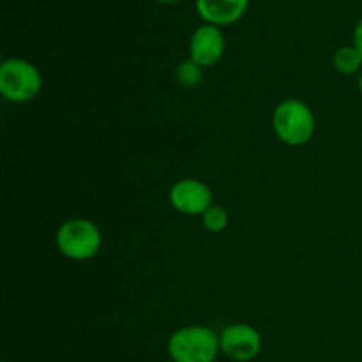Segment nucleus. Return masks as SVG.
I'll return each instance as SVG.
<instances>
[{
    "instance_id": "9",
    "label": "nucleus",
    "mask_w": 362,
    "mask_h": 362,
    "mask_svg": "<svg viewBox=\"0 0 362 362\" xmlns=\"http://www.w3.org/2000/svg\"><path fill=\"white\" fill-rule=\"evenodd\" d=\"M334 69L341 74H356L362 69V55L356 46H343L334 53Z\"/></svg>"
},
{
    "instance_id": "14",
    "label": "nucleus",
    "mask_w": 362,
    "mask_h": 362,
    "mask_svg": "<svg viewBox=\"0 0 362 362\" xmlns=\"http://www.w3.org/2000/svg\"><path fill=\"white\" fill-rule=\"evenodd\" d=\"M158 2H161V4H175V2H179V0H158Z\"/></svg>"
},
{
    "instance_id": "2",
    "label": "nucleus",
    "mask_w": 362,
    "mask_h": 362,
    "mask_svg": "<svg viewBox=\"0 0 362 362\" xmlns=\"http://www.w3.org/2000/svg\"><path fill=\"white\" fill-rule=\"evenodd\" d=\"M272 127L283 144L300 147L313 138L317 120L306 103L299 99H286L276 106L272 113Z\"/></svg>"
},
{
    "instance_id": "15",
    "label": "nucleus",
    "mask_w": 362,
    "mask_h": 362,
    "mask_svg": "<svg viewBox=\"0 0 362 362\" xmlns=\"http://www.w3.org/2000/svg\"><path fill=\"white\" fill-rule=\"evenodd\" d=\"M6 362H9V361H6Z\"/></svg>"
},
{
    "instance_id": "1",
    "label": "nucleus",
    "mask_w": 362,
    "mask_h": 362,
    "mask_svg": "<svg viewBox=\"0 0 362 362\" xmlns=\"http://www.w3.org/2000/svg\"><path fill=\"white\" fill-rule=\"evenodd\" d=\"M219 352V336L205 325H187L168 339V356L173 362H216Z\"/></svg>"
},
{
    "instance_id": "11",
    "label": "nucleus",
    "mask_w": 362,
    "mask_h": 362,
    "mask_svg": "<svg viewBox=\"0 0 362 362\" xmlns=\"http://www.w3.org/2000/svg\"><path fill=\"white\" fill-rule=\"evenodd\" d=\"M202 225L205 226V230L212 233H219L223 230H226L228 226V212L221 207V205L212 204L207 211L202 214Z\"/></svg>"
},
{
    "instance_id": "6",
    "label": "nucleus",
    "mask_w": 362,
    "mask_h": 362,
    "mask_svg": "<svg viewBox=\"0 0 362 362\" xmlns=\"http://www.w3.org/2000/svg\"><path fill=\"white\" fill-rule=\"evenodd\" d=\"M170 204L184 216H202L212 205V191L198 179H180L170 189Z\"/></svg>"
},
{
    "instance_id": "13",
    "label": "nucleus",
    "mask_w": 362,
    "mask_h": 362,
    "mask_svg": "<svg viewBox=\"0 0 362 362\" xmlns=\"http://www.w3.org/2000/svg\"><path fill=\"white\" fill-rule=\"evenodd\" d=\"M357 85H359V90H361V94H362V71H361V74H359V80H357Z\"/></svg>"
},
{
    "instance_id": "3",
    "label": "nucleus",
    "mask_w": 362,
    "mask_h": 362,
    "mask_svg": "<svg viewBox=\"0 0 362 362\" xmlns=\"http://www.w3.org/2000/svg\"><path fill=\"white\" fill-rule=\"evenodd\" d=\"M103 244L98 225L88 219H69L62 223L57 232V247L66 258L73 262H85L99 253Z\"/></svg>"
},
{
    "instance_id": "10",
    "label": "nucleus",
    "mask_w": 362,
    "mask_h": 362,
    "mask_svg": "<svg viewBox=\"0 0 362 362\" xmlns=\"http://www.w3.org/2000/svg\"><path fill=\"white\" fill-rule=\"evenodd\" d=\"M177 81H179L182 87L193 88L204 81V67L198 66L193 60H184L177 66Z\"/></svg>"
},
{
    "instance_id": "8",
    "label": "nucleus",
    "mask_w": 362,
    "mask_h": 362,
    "mask_svg": "<svg viewBox=\"0 0 362 362\" xmlns=\"http://www.w3.org/2000/svg\"><path fill=\"white\" fill-rule=\"evenodd\" d=\"M250 0H197V9L209 25L235 23L247 9Z\"/></svg>"
},
{
    "instance_id": "4",
    "label": "nucleus",
    "mask_w": 362,
    "mask_h": 362,
    "mask_svg": "<svg viewBox=\"0 0 362 362\" xmlns=\"http://www.w3.org/2000/svg\"><path fill=\"white\" fill-rule=\"evenodd\" d=\"M42 76L25 59H7L0 67V92L11 103H28L41 92Z\"/></svg>"
},
{
    "instance_id": "5",
    "label": "nucleus",
    "mask_w": 362,
    "mask_h": 362,
    "mask_svg": "<svg viewBox=\"0 0 362 362\" xmlns=\"http://www.w3.org/2000/svg\"><path fill=\"white\" fill-rule=\"evenodd\" d=\"M219 346L228 359L250 362L262 350V336L247 324H232L219 334Z\"/></svg>"
},
{
    "instance_id": "12",
    "label": "nucleus",
    "mask_w": 362,
    "mask_h": 362,
    "mask_svg": "<svg viewBox=\"0 0 362 362\" xmlns=\"http://www.w3.org/2000/svg\"><path fill=\"white\" fill-rule=\"evenodd\" d=\"M354 46L359 49V53L362 55V18L357 21L356 30H354Z\"/></svg>"
},
{
    "instance_id": "7",
    "label": "nucleus",
    "mask_w": 362,
    "mask_h": 362,
    "mask_svg": "<svg viewBox=\"0 0 362 362\" xmlns=\"http://www.w3.org/2000/svg\"><path fill=\"white\" fill-rule=\"evenodd\" d=\"M225 53V35L216 25H204L197 28L189 42V59L198 66L212 67Z\"/></svg>"
}]
</instances>
